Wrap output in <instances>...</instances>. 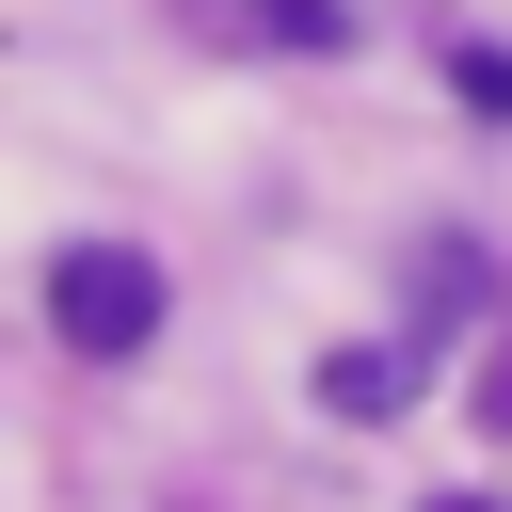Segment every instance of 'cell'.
Masks as SVG:
<instances>
[{
  "instance_id": "cell-1",
  "label": "cell",
  "mask_w": 512,
  "mask_h": 512,
  "mask_svg": "<svg viewBox=\"0 0 512 512\" xmlns=\"http://www.w3.org/2000/svg\"><path fill=\"white\" fill-rule=\"evenodd\" d=\"M48 336H64V352H144V336H160V256L64 240V256H48Z\"/></svg>"
},
{
  "instance_id": "cell-2",
  "label": "cell",
  "mask_w": 512,
  "mask_h": 512,
  "mask_svg": "<svg viewBox=\"0 0 512 512\" xmlns=\"http://www.w3.org/2000/svg\"><path fill=\"white\" fill-rule=\"evenodd\" d=\"M208 32H240V48H352L336 0H208Z\"/></svg>"
},
{
  "instance_id": "cell-3",
  "label": "cell",
  "mask_w": 512,
  "mask_h": 512,
  "mask_svg": "<svg viewBox=\"0 0 512 512\" xmlns=\"http://www.w3.org/2000/svg\"><path fill=\"white\" fill-rule=\"evenodd\" d=\"M320 400H336V416H400L416 384H400V352H336V368H320Z\"/></svg>"
},
{
  "instance_id": "cell-4",
  "label": "cell",
  "mask_w": 512,
  "mask_h": 512,
  "mask_svg": "<svg viewBox=\"0 0 512 512\" xmlns=\"http://www.w3.org/2000/svg\"><path fill=\"white\" fill-rule=\"evenodd\" d=\"M448 80H464V96H480V112H512V48H464V64H448Z\"/></svg>"
},
{
  "instance_id": "cell-5",
  "label": "cell",
  "mask_w": 512,
  "mask_h": 512,
  "mask_svg": "<svg viewBox=\"0 0 512 512\" xmlns=\"http://www.w3.org/2000/svg\"><path fill=\"white\" fill-rule=\"evenodd\" d=\"M432 512H496V496H432Z\"/></svg>"
}]
</instances>
